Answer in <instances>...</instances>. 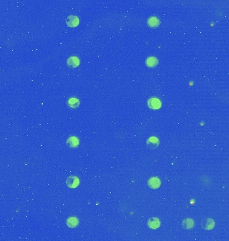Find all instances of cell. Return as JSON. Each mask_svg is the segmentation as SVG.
<instances>
[{
	"label": "cell",
	"mask_w": 229,
	"mask_h": 241,
	"mask_svg": "<svg viewBox=\"0 0 229 241\" xmlns=\"http://www.w3.org/2000/svg\"><path fill=\"white\" fill-rule=\"evenodd\" d=\"M215 225L214 221L212 219V218H205L202 221V226L204 229L205 230H212L214 228Z\"/></svg>",
	"instance_id": "6da1fadb"
},
{
	"label": "cell",
	"mask_w": 229,
	"mask_h": 241,
	"mask_svg": "<svg viewBox=\"0 0 229 241\" xmlns=\"http://www.w3.org/2000/svg\"><path fill=\"white\" fill-rule=\"evenodd\" d=\"M67 24L70 27H75L79 24V19L77 16H70L67 19Z\"/></svg>",
	"instance_id": "7a4b0ae2"
},
{
	"label": "cell",
	"mask_w": 229,
	"mask_h": 241,
	"mask_svg": "<svg viewBox=\"0 0 229 241\" xmlns=\"http://www.w3.org/2000/svg\"><path fill=\"white\" fill-rule=\"evenodd\" d=\"M148 106L152 109H158L161 107V102L158 99H150L148 101Z\"/></svg>",
	"instance_id": "3957f363"
},
{
	"label": "cell",
	"mask_w": 229,
	"mask_h": 241,
	"mask_svg": "<svg viewBox=\"0 0 229 241\" xmlns=\"http://www.w3.org/2000/svg\"><path fill=\"white\" fill-rule=\"evenodd\" d=\"M159 139L157 137H151L147 141V145L151 149H155L159 145Z\"/></svg>",
	"instance_id": "277c9868"
},
{
	"label": "cell",
	"mask_w": 229,
	"mask_h": 241,
	"mask_svg": "<svg viewBox=\"0 0 229 241\" xmlns=\"http://www.w3.org/2000/svg\"><path fill=\"white\" fill-rule=\"evenodd\" d=\"M148 225L152 229L158 228L160 226V221L157 218H151L148 220Z\"/></svg>",
	"instance_id": "5b68a950"
},
{
	"label": "cell",
	"mask_w": 229,
	"mask_h": 241,
	"mask_svg": "<svg viewBox=\"0 0 229 241\" xmlns=\"http://www.w3.org/2000/svg\"><path fill=\"white\" fill-rule=\"evenodd\" d=\"M67 184L70 188H76L79 184V180L76 177H70L67 179Z\"/></svg>",
	"instance_id": "8992f818"
},
{
	"label": "cell",
	"mask_w": 229,
	"mask_h": 241,
	"mask_svg": "<svg viewBox=\"0 0 229 241\" xmlns=\"http://www.w3.org/2000/svg\"><path fill=\"white\" fill-rule=\"evenodd\" d=\"M79 63H80L79 59L76 56H72L70 58H69L67 61L68 66L70 68L76 67V66H78L79 65Z\"/></svg>",
	"instance_id": "52a82bcc"
},
{
	"label": "cell",
	"mask_w": 229,
	"mask_h": 241,
	"mask_svg": "<svg viewBox=\"0 0 229 241\" xmlns=\"http://www.w3.org/2000/svg\"><path fill=\"white\" fill-rule=\"evenodd\" d=\"M148 184H149V185H150L151 188H153V189H157V188H158L159 186H160L161 182L159 178H151L150 180H149Z\"/></svg>",
	"instance_id": "ba28073f"
},
{
	"label": "cell",
	"mask_w": 229,
	"mask_h": 241,
	"mask_svg": "<svg viewBox=\"0 0 229 241\" xmlns=\"http://www.w3.org/2000/svg\"><path fill=\"white\" fill-rule=\"evenodd\" d=\"M194 226V222L192 219L187 218L183 220L182 227L184 229H191Z\"/></svg>",
	"instance_id": "9c48e42d"
},
{
	"label": "cell",
	"mask_w": 229,
	"mask_h": 241,
	"mask_svg": "<svg viewBox=\"0 0 229 241\" xmlns=\"http://www.w3.org/2000/svg\"><path fill=\"white\" fill-rule=\"evenodd\" d=\"M67 145L70 148H75L79 145V139L75 137H70L67 141Z\"/></svg>",
	"instance_id": "30bf717a"
},
{
	"label": "cell",
	"mask_w": 229,
	"mask_h": 241,
	"mask_svg": "<svg viewBox=\"0 0 229 241\" xmlns=\"http://www.w3.org/2000/svg\"><path fill=\"white\" fill-rule=\"evenodd\" d=\"M159 23H160V22H159V19L156 17L150 18L148 20L149 26L152 27H156L157 26H158L159 25Z\"/></svg>",
	"instance_id": "8fae6325"
},
{
	"label": "cell",
	"mask_w": 229,
	"mask_h": 241,
	"mask_svg": "<svg viewBox=\"0 0 229 241\" xmlns=\"http://www.w3.org/2000/svg\"><path fill=\"white\" fill-rule=\"evenodd\" d=\"M158 61L155 57H150L146 60V65L150 66V67H153L158 64Z\"/></svg>",
	"instance_id": "7c38bea8"
},
{
	"label": "cell",
	"mask_w": 229,
	"mask_h": 241,
	"mask_svg": "<svg viewBox=\"0 0 229 241\" xmlns=\"http://www.w3.org/2000/svg\"><path fill=\"white\" fill-rule=\"evenodd\" d=\"M68 104L71 108H76L79 105V101L76 98H71L68 100Z\"/></svg>",
	"instance_id": "4fadbf2b"
},
{
	"label": "cell",
	"mask_w": 229,
	"mask_h": 241,
	"mask_svg": "<svg viewBox=\"0 0 229 241\" xmlns=\"http://www.w3.org/2000/svg\"><path fill=\"white\" fill-rule=\"evenodd\" d=\"M78 219L74 217L73 218H69L68 220V225L70 226V227H74V226H76V225H78Z\"/></svg>",
	"instance_id": "5bb4252c"
}]
</instances>
